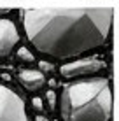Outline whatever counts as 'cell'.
<instances>
[{"instance_id":"6da1fadb","label":"cell","mask_w":119,"mask_h":121,"mask_svg":"<svg viewBox=\"0 0 119 121\" xmlns=\"http://www.w3.org/2000/svg\"><path fill=\"white\" fill-rule=\"evenodd\" d=\"M112 21L114 7H33L21 12L28 42L54 60H74L105 46Z\"/></svg>"},{"instance_id":"7a4b0ae2","label":"cell","mask_w":119,"mask_h":121,"mask_svg":"<svg viewBox=\"0 0 119 121\" xmlns=\"http://www.w3.org/2000/svg\"><path fill=\"white\" fill-rule=\"evenodd\" d=\"M63 121H110L112 88L105 77H88L68 82L60 97Z\"/></svg>"},{"instance_id":"3957f363","label":"cell","mask_w":119,"mask_h":121,"mask_svg":"<svg viewBox=\"0 0 119 121\" xmlns=\"http://www.w3.org/2000/svg\"><path fill=\"white\" fill-rule=\"evenodd\" d=\"M0 121H28L23 98L0 82Z\"/></svg>"},{"instance_id":"277c9868","label":"cell","mask_w":119,"mask_h":121,"mask_svg":"<svg viewBox=\"0 0 119 121\" xmlns=\"http://www.w3.org/2000/svg\"><path fill=\"white\" fill-rule=\"evenodd\" d=\"M105 69V63L100 58H81V60L67 61L60 67V74L65 79H75V77H89L95 76L100 70Z\"/></svg>"},{"instance_id":"5b68a950","label":"cell","mask_w":119,"mask_h":121,"mask_svg":"<svg viewBox=\"0 0 119 121\" xmlns=\"http://www.w3.org/2000/svg\"><path fill=\"white\" fill-rule=\"evenodd\" d=\"M19 42V32L14 21L0 18V58H7Z\"/></svg>"},{"instance_id":"8992f818","label":"cell","mask_w":119,"mask_h":121,"mask_svg":"<svg viewBox=\"0 0 119 121\" xmlns=\"http://www.w3.org/2000/svg\"><path fill=\"white\" fill-rule=\"evenodd\" d=\"M18 81L25 90L28 91H39L46 84V76L42 70H35V69H23L18 74Z\"/></svg>"},{"instance_id":"52a82bcc","label":"cell","mask_w":119,"mask_h":121,"mask_svg":"<svg viewBox=\"0 0 119 121\" xmlns=\"http://www.w3.org/2000/svg\"><path fill=\"white\" fill-rule=\"evenodd\" d=\"M18 58L21 61H26V63H33L35 61V56L32 55V51L28 48H19L18 49Z\"/></svg>"},{"instance_id":"ba28073f","label":"cell","mask_w":119,"mask_h":121,"mask_svg":"<svg viewBox=\"0 0 119 121\" xmlns=\"http://www.w3.org/2000/svg\"><path fill=\"white\" fill-rule=\"evenodd\" d=\"M46 102H47V105H49V109H51V111L56 109V93L53 90L46 91Z\"/></svg>"},{"instance_id":"9c48e42d","label":"cell","mask_w":119,"mask_h":121,"mask_svg":"<svg viewBox=\"0 0 119 121\" xmlns=\"http://www.w3.org/2000/svg\"><path fill=\"white\" fill-rule=\"evenodd\" d=\"M32 107H33L37 112H42L44 111V100L40 97H33L32 98Z\"/></svg>"},{"instance_id":"30bf717a","label":"cell","mask_w":119,"mask_h":121,"mask_svg":"<svg viewBox=\"0 0 119 121\" xmlns=\"http://www.w3.org/2000/svg\"><path fill=\"white\" fill-rule=\"evenodd\" d=\"M39 69L42 70V72H53L54 67H53V63H49V61H46V60H40L39 61Z\"/></svg>"},{"instance_id":"8fae6325","label":"cell","mask_w":119,"mask_h":121,"mask_svg":"<svg viewBox=\"0 0 119 121\" xmlns=\"http://www.w3.org/2000/svg\"><path fill=\"white\" fill-rule=\"evenodd\" d=\"M35 121H49V119L46 118V116H42V114H37L35 116Z\"/></svg>"}]
</instances>
